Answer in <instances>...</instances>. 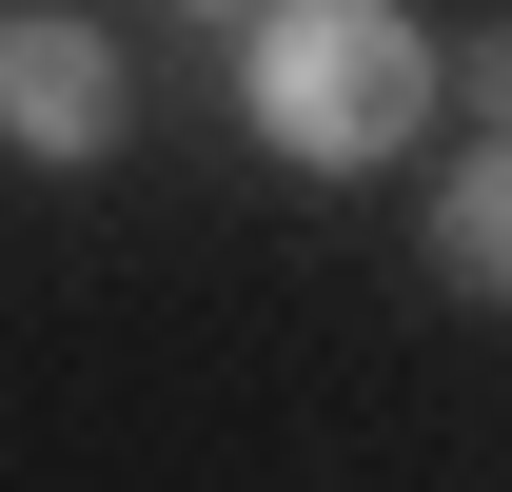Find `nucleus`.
<instances>
[{
    "instance_id": "4",
    "label": "nucleus",
    "mask_w": 512,
    "mask_h": 492,
    "mask_svg": "<svg viewBox=\"0 0 512 492\" xmlns=\"http://www.w3.org/2000/svg\"><path fill=\"white\" fill-rule=\"evenodd\" d=\"M453 99H473V119L512 138V20H493V40H473V60H453Z\"/></svg>"
},
{
    "instance_id": "2",
    "label": "nucleus",
    "mask_w": 512,
    "mask_h": 492,
    "mask_svg": "<svg viewBox=\"0 0 512 492\" xmlns=\"http://www.w3.org/2000/svg\"><path fill=\"white\" fill-rule=\"evenodd\" d=\"M119 119H138V79H119V40H99V20H0V138H20L40 178L119 158Z\"/></svg>"
},
{
    "instance_id": "1",
    "label": "nucleus",
    "mask_w": 512,
    "mask_h": 492,
    "mask_svg": "<svg viewBox=\"0 0 512 492\" xmlns=\"http://www.w3.org/2000/svg\"><path fill=\"white\" fill-rule=\"evenodd\" d=\"M453 99L434 20L414 0H276V20H237V119L296 158V178H355V158H394V138Z\"/></svg>"
},
{
    "instance_id": "5",
    "label": "nucleus",
    "mask_w": 512,
    "mask_h": 492,
    "mask_svg": "<svg viewBox=\"0 0 512 492\" xmlns=\"http://www.w3.org/2000/svg\"><path fill=\"white\" fill-rule=\"evenodd\" d=\"M197 20H276V0H197Z\"/></svg>"
},
{
    "instance_id": "3",
    "label": "nucleus",
    "mask_w": 512,
    "mask_h": 492,
    "mask_svg": "<svg viewBox=\"0 0 512 492\" xmlns=\"http://www.w3.org/2000/svg\"><path fill=\"white\" fill-rule=\"evenodd\" d=\"M434 276H453V296H512V138H473V158H453V197H434Z\"/></svg>"
}]
</instances>
